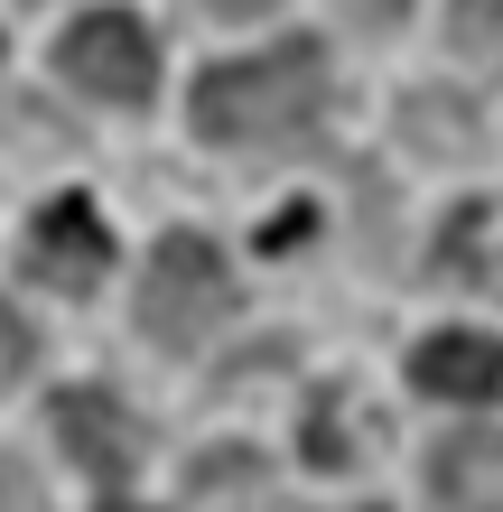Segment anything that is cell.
Returning a JSON list of instances; mask_svg holds the SVG:
<instances>
[{"instance_id":"obj_2","label":"cell","mask_w":503,"mask_h":512,"mask_svg":"<svg viewBox=\"0 0 503 512\" xmlns=\"http://www.w3.org/2000/svg\"><path fill=\"white\" fill-rule=\"evenodd\" d=\"M233 308V280H224V252L205 233H168L150 252V280H140V336L150 345H205Z\"/></svg>"},{"instance_id":"obj_6","label":"cell","mask_w":503,"mask_h":512,"mask_svg":"<svg viewBox=\"0 0 503 512\" xmlns=\"http://www.w3.org/2000/svg\"><path fill=\"white\" fill-rule=\"evenodd\" d=\"M410 382L429 391V401H494L503 391V336H476V326H448V336H429L410 354Z\"/></svg>"},{"instance_id":"obj_3","label":"cell","mask_w":503,"mask_h":512,"mask_svg":"<svg viewBox=\"0 0 503 512\" xmlns=\"http://www.w3.org/2000/svg\"><path fill=\"white\" fill-rule=\"evenodd\" d=\"M56 75H66L75 94H94V103H150V84H159L150 28H140L131 10H94V19H75L66 38H56Z\"/></svg>"},{"instance_id":"obj_4","label":"cell","mask_w":503,"mask_h":512,"mask_svg":"<svg viewBox=\"0 0 503 512\" xmlns=\"http://www.w3.org/2000/svg\"><path fill=\"white\" fill-rule=\"evenodd\" d=\"M28 270H38L47 289H94L103 270H112V233H103V215L84 196H56L47 215H38V233H28Z\"/></svg>"},{"instance_id":"obj_12","label":"cell","mask_w":503,"mask_h":512,"mask_svg":"<svg viewBox=\"0 0 503 512\" xmlns=\"http://www.w3.org/2000/svg\"><path fill=\"white\" fill-rule=\"evenodd\" d=\"M112 512H131V503H112Z\"/></svg>"},{"instance_id":"obj_5","label":"cell","mask_w":503,"mask_h":512,"mask_svg":"<svg viewBox=\"0 0 503 512\" xmlns=\"http://www.w3.org/2000/svg\"><path fill=\"white\" fill-rule=\"evenodd\" d=\"M56 438H66V457L94 475V485H122V475L140 466V419L122 410V401H103V391H66L56 401Z\"/></svg>"},{"instance_id":"obj_7","label":"cell","mask_w":503,"mask_h":512,"mask_svg":"<svg viewBox=\"0 0 503 512\" xmlns=\"http://www.w3.org/2000/svg\"><path fill=\"white\" fill-rule=\"evenodd\" d=\"M448 47L476 75H503V0H448Z\"/></svg>"},{"instance_id":"obj_11","label":"cell","mask_w":503,"mask_h":512,"mask_svg":"<svg viewBox=\"0 0 503 512\" xmlns=\"http://www.w3.org/2000/svg\"><path fill=\"white\" fill-rule=\"evenodd\" d=\"M215 10H224V19H261L271 0H215Z\"/></svg>"},{"instance_id":"obj_9","label":"cell","mask_w":503,"mask_h":512,"mask_svg":"<svg viewBox=\"0 0 503 512\" xmlns=\"http://www.w3.org/2000/svg\"><path fill=\"white\" fill-rule=\"evenodd\" d=\"M345 10L364 19V28H401V19H410V0H345Z\"/></svg>"},{"instance_id":"obj_10","label":"cell","mask_w":503,"mask_h":512,"mask_svg":"<svg viewBox=\"0 0 503 512\" xmlns=\"http://www.w3.org/2000/svg\"><path fill=\"white\" fill-rule=\"evenodd\" d=\"M28 364V336H19V317H0V382H10Z\"/></svg>"},{"instance_id":"obj_8","label":"cell","mask_w":503,"mask_h":512,"mask_svg":"<svg viewBox=\"0 0 503 512\" xmlns=\"http://www.w3.org/2000/svg\"><path fill=\"white\" fill-rule=\"evenodd\" d=\"M289 243H308V205H280V215L261 224V252H289Z\"/></svg>"},{"instance_id":"obj_1","label":"cell","mask_w":503,"mask_h":512,"mask_svg":"<svg viewBox=\"0 0 503 512\" xmlns=\"http://www.w3.org/2000/svg\"><path fill=\"white\" fill-rule=\"evenodd\" d=\"M327 112V47L317 38H280L261 56H233L196 84V131L215 149H271L299 140Z\"/></svg>"}]
</instances>
